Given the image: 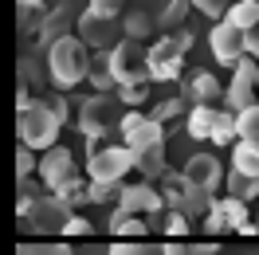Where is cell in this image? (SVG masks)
<instances>
[{
	"label": "cell",
	"mask_w": 259,
	"mask_h": 255,
	"mask_svg": "<svg viewBox=\"0 0 259 255\" xmlns=\"http://www.w3.org/2000/svg\"><path fill=\"white\" fill-rule=\"evenodd\" d=\"M16 130H20V145H28L35 153V149H51L55 145L63 122L44 106V98H20L16 102Z\"/></svg>",
	"instance_id": "1"
},
{
	"label": "cell",
	"mask_w": 259,
	"mask_h": 255,
	"mask_svg": "<svg viewBox=\"0 0 259 255\" xmlns=\"http://www.w3.org/2000/svg\"><path fill=\"white\" fill-rule=\"evenodd\" d=\"M193 48V32L189 28H177V32L161 35L153 48H146V71L149 82H177L181 67H185V55Z\"/></svg>",
	"instance_id": "2"
},
{
	"label": "cell",
	"mask_w": 259,
	"mask_h": 255,
	"mask_svg": "<svg viewBox=\"0 0 259 255\" xmlns=\"http://www.w3.org/2000/svg\"><path fill=\"white\" fill-rule=\"evenodd\" d=\"M87 67H91V51L82 48L75 35H63L48 48V79L59 91H71L75 82L87 79Z\"/></svg>",
	"instance_id": "3"
},
{
	"label": "cell",
	"mask_w": 259,
	"mask_h": 255,
	"mask_svg": "<svg viewBox=\"0 0 259 255\" xmlns=\"http://www.w3.org/2000/svg\"><path fill=\"white\" fill-rule=\"evenodd\" d=\"M212 200H216V196L193 189L181 173L165 169V177H161V204L169 208V212H177V216H185L189 224H196V220H204V216H208Z\"/></svg>",
	"instance_id": "4"
},
{
	"label": "cell",
	"mask_w": 259,
	"mask_h": 255,
	"mask_svg": "<svg viewBox=\"0 0 259 255\" xmlns=\"http://www.w3.org/2000/svg\"><path fill=\"white\" fill-rule=\"evenodd\" d=\"M20 208V228L24 232H59L63 236L67 220L75 216L71 208L63 204V200H55L51 192H39V196H32V200H24Z\"/></svg>",
	"instance_id": "5"
},
{
	"label": "cell",
	"mask_w": 259,
	"mask_h": 255,
	"mask_svg": "<svg viewBox=\"0 0 259 255\" xmlns=\"http://www.w3.org/2000/svg\"><path fill=\"white\" fill-rule=\"evenodd\" d=\"M110 75L118 87H149V71H146V44L138 39H122L110 51Z\"/></svg>",
	"instance_id": "6"
},
{
	"label": "cell",
	"mask_w": 259,
	"mask_h": 255,
	"mask_svg": "<svg viewBox=\"0 0 259 255\" xmlns=\"http://www.w3.org/2000/svg\"><path fill=\"white\" fill-rule=\"evenodd\" d=\"M75 39H79L82 48L91 51H114L126 32H122V20H110V16H95V12H79L75 20Z\"/></svg>",
	"instance_id": "7"
},
{
	"label": "cell",
	"mask_w": 259,
	"mask_h": 255,
	"mask_svg": "<svg viewBox=\"0 0 259 255\" xmlns=\"http://www.w3.org/2000/svg\"><path fill=\"white\" fill-rule=\"evenodd\" d=\"M189 134H193V138H204V142H212V145H232L236 142V114H228L224 106H220V110L193 106V110H189Z\"/></svg>",
	"instance_id": "8"
},
{
	"label": "cell",
	"mask_w": 259,
	"mask_h": 255,
	"mask_svg": "<svg viewBox=\"0 0 259 255\" xmlns=\"http://www.w3.org/2000/svg\"><path fill=\"white\" fill-rule=\"evenodd\" d=\"M134 169V153H130L126 145H102L95 153H87V173L91 181H114V185H122V177Z\"/></svg>",
	"instance_id": "9"
},
{
	"label": "cell",
	"mask_w": 259,
	"mask_h": 255,
	"mask_svg": "<svg viewBox=\"0 0 259 255\" xmlns=\"http://www.w3.org/2000/svg\"><path fill=\"white\" fill-rule=\"evenodd\" d=\"M35 169H39V185H44L48 192L67 189V185L79 177L75 157H71V149H67V145H51V149H44V157L35 161Z\"/></svg>",
	"instance_id": "10"
},
{
	"label": "cell",
	"mask_w": 259,
	"mask_h": 255,
	"mask_svg": "<svg viewBox=\"0 0 259 255\" xmlns=\"http://www.w3.org/2000/svg\"><path fill=\"white\" fill-rule=\"evenodd\" d=\"M118 134L126 138V149L130 153H138V149H146V145H157L169 138V130L161 126V122H153L149 114L142 110H126L122 118H118Z\"/></svg>",
	"instance_id": "11"
},
{
	"label": "cell",
	"mask_w": 259,
	"mask_h": 255,
	"mask_svg": "<svg viewBox=\"0 0 259 255\" xmlns=\"http://www.w3.org/2000/svg\"><path fill=\"white\" fill-rule=\"evenodd\" d=\"M255 87H259V63L255 59H236V75H232V82H228L224 91V110L228 114H240L247 110V106H255Z\"/></svg>",
	"instance_id": "12"
},
{
	"label": "cell",
	"mask_w": 259,
	"mask_h": 255,
	"mask_svg": "<svg viewBox=\"0 0 259 255\" xmlns=\"http://www.w3.org/2000/svg\"><path fill=\"white\" fill-rule=\"evenodd\" d=\"M114 102H118V98H110V95L82 98V106H79V130L87 134V142H98L110 126H118V110H114Z\"/></svg>",
	"instance_id": "13"
},
{
	"label": "cell",
	"mask_w": 259,
	"mask_h": 255,
	"mask_svg": "<svg viewBox=\"0 0 259 255\" xmlns=\"http://www.w3.org/2000/svg\"><path fill=\"white\" fill-rule=\"evenodd\" d=\"M247 220H251L247 204H243V200H232V196H224V200H212L208 216H204V228H208L212 236H220V232H240Z\"/></svg>",
	"instance_id": "14"
},
{
	"label": "cell",
	"mask_w": 259,
	"mask_h": 255,
	"mask_svg": "<svg viewBox=\"0 0 259 255\" xmlns=\"http://www.w3.org/2000/svg\"><path fill=\"white\" fill-rule=\"evenodd\" d=\"M185 181L193 185V189H200V192H216L220 189V181H224V169H220V157H212V153H193V157L185 161Z\"/></svg>",
	"instance_id": "15"
},
{
	"label": "cell",
	"mask_w": 259,
	"mask_h": 255,
	"mask_svg": "<svg viewBox=\"0 0 259 255\" xmlns=\"http://www.w3.org/2000/svg\"><path fill=\"white\" fill-rule=\"evenodd\" d=\"M161 204V192L146 185V181H138V185H122V196H118V216H149V212H157Z\"/></svg>",
	"instance_id": "16"
},
{
	"label": "cell",
	"mask_w": 259,
	"mask_h": 255,
	"mask_svg": "<svg viewBox=\"0 0 259 255\" xmlns=\"http://www.w3.org/2000/svg\"><path fill=\"white\" fill-rule=\"evenodd\" d=\"M181 98L193 102V106H208V110H220L224 106V87L216 75H196V79H185L181 82Z\"/></svg>",
	"instance_id": "17"
},
{
	"label": "cell",
	"mask_w": 259,
	"mask_h": 255,
	"mask_svg": "<svg viewBox=\"0 0 259 255\" xmlns=\"http://www.w3.org/2000/svg\"><path fill=\"white\" fill-rule=\"evenodd\" d=\"M106 255H193V251L181 239H161V243H153V239H118V243L106 247Z\"/></svg>",
	"instance_id": "18"
},
{
	"label": "cell",
	"mask_w": 259,
	"mask_h": 255,
	"mask_svg": "<svg viewBox=\"0 0 259 255\" xmlns=\"http://www.w3.org/2000/svg\"><path fill=\"white\" fill-rule=\"evenodd\" d=\"M212 55L220 59V63H228V67H236V59H243V32L240 28H232V24H216L212 28Z\"/></svg>",
	"instance_id": "19"
},
{
	"label": "cell",
	"mask_w": 259,
	"mask_h": 255,
	"mask_svg": "<svg viewBox=\"0 0 259 255\" xmlns=\"http://www.w3.org/2000/svg\"><path fill=\"white\" fill-rule=\"evenodd\" d=\"M134 169L142 173V181L146 185H153V181H161L165 177V142H157V145H146V149H138L134 153Z\"/></svg>",
	"instance_id": "20"
},
{
	"label": "cell",
	"mask_w": 259,
	"mask_h": 255,
	"mask_svg": "<svg viewBox=\"0 0 259 255\" xmlns=\"http://www.w3.org/2000/svg\"><path fill=\"white\" fill-rule=\"evenodd\" d=\"M44 82H48V75L39 67V55L24 51L20 55V98H39L44 95Z\"/></svg>",
	"instance_id": "21"
},
{
	"label": "cell",
	"mask_w": 259,
	"mask_h": 255,
	"mask_svg": "<svg viewBox=\"0 0 259 255\" xmlns=\"http://www.w3.org/2000/svg\"><path fill=\"white\" fill-rule=\"evenodd\" d=\"M44 16H48V4H44V0H16V28H20V35H24V44L39 32Z\"/></svg>",
	"instance_id": "22"
},
{
	"label": "cell",
	"mask_w": 259,
	"mask_h": 255,
	"mask_svg": "<svg viewBox=\"0 0 259 255\" xmlns=\"http://www.w3.org/2000/svg\"><path fill=\"white\" fill-rule=\"evenodd\" d=\"M146 228L149 232H161V236H173V239H185L193 224L185 220V216H177V212H169V208H157V212L146 216Z\"/></svg>",
	"instance_id": "23"
},
{
	"label": "cell",
	"mask_w": 259,
	"mask_h": 255,
	"mask_svg": "<svg viewBox=\"0 0 259 255\" xmlns=\"http://www.w3.org/2000/svg\"><path fill=\"white\" fill-rule=\"evenodd\" d=\"M87 79L95 82V95H110V91H118V82H114V75H110V51H95V55H91Z\"/></svg>",
	"instance_id": "24"
},
{
	"label": "cell",
	"mask_w": 259,
	"mask_h": 255,
	"mask_svg": "<svg viewBox=\"0 0 259 255\" xmlns=\"http://www.w3.org/2000/svg\"><path fill=\"white\" fill-rule=\"evenodd\" d=\"M224 24L240 28V32L255 28V24H259V0H232L228 12H224Z\"/></svg>",
	"instance_id": "25"
},
{
	"label": "cell",
	"mask_w": 259,
	"mask_h": 255,
	"mask_svg": "<svg viewBox=\"0 0 259 255\" xmlns=\"http://www.w3.org/2000/svg\"><path fill=\"white\" fill-rule=\"evenodd\" d=\"M232 169L259 181V145H251V142H232Z\"/></svg>",
	"instance_id": "26"
},
{
	"label": "cell",
	"mask_w": 259,
	"mask_h": 255,
	"mask_svg": "<svg viewBox=\"0 0 259 255\" xmlns=\"http://www.w3.org/2000/svg\"><path fill=\"white\" fill-rule=\"evenodd\" d=\"M106 228H110L118 239H146V232H149L142 216H118V212L110 216V224H106Z\"/></svg>",
	"instance_id": "27"
},
{
	"label": "cell",
	"mask_w": 259,
	"mask_h": 255,
	"mask_svg": "<svg viewBox=\"0 0 259 255\" xmlns=\"http://www.w3.org/2000/svg\"><path fill=\"white\" fill-rule=\"evenodd\" d=\"M236 142H251V145H259V102L236 114Z\"/></svg>",
	"instance_id": "28"
},
{
	"label": "cell",
	"mask_w": 259,
	"mask_h": 255,
	"mask_svg": "<svg viewBox=\"0 0 259 255\" xmlns=\"http://www.w3.org/2000/svg\"><path fill=\"white\" fill-rule=\"evenodd\" d=\"M228 196L247 204V200H255V196H259V181H255V177H243V173H236V169H232V173H228Z\"/></svg>",
	"instance_id": "29"
},
{
	"label": "cell",
	"mask_w": 259,
	"mask_h": 255,
	"mask_svg": "<svg viewBox=\"0 0 259 255\" xmlns=\"http://www.w3.org/2000/svg\"><path fill=\"white\" fill-rule=\"evenodd\" d=\"M122 196V185H114V181H91L87 185V204H110Z\"/></svg>",
	"instance_id": "30"
},
{
	"label": "cell",
	"mask_w": 259,
	"mask_h": 255,
	"mask_svg": "<svg viewBox=\"0 0 259 255\" xmlns=\"http://www.w3.org/2000/svg\"><path fill=\"white\" fill-rule=\"evenodd\" d=\"M189 110V102H185V98H161V102H157V106H153V110H149V118H153V122H169V118H177V114H185Z\"/></svg>",
	"instance_id": "31"
},
{
	"label": "cell",
	"mask_w": 259,
	"mask_h": 255,
	"mask_svg": "<svg viewBox=\"0 0 259 255\" xmlns=\"http://www.w3.org/2000/svg\"><path fill=\"white\" fill-rule=\"evenodd\" d=\"M185 12H189V0H169L161 12V32H177L181 20H185Z\"/></svg>",
	"instance_id": "32"
},
{
	"label": "cell",
	"mask_w": 259,
	"mask_h": 255,
	"mask_svg": "<svg viewBox=\"0 0 259 255\" xmlns=\"http://www.w3.org/2000/svg\"><path fill=\"white\" fill-rule=\"evenodd\" d=\"M16 255H75V251H71L67 243H28V239H24L16 247Z\"/></svg>",
	"instance_id": "33"
},
{
	"label": "cell",
	"mask_w": 259,
	"mask_h": 255,
	"mask_svg": "<svg viewBox=\"0 0 259 255\" xmlns=\"http://www.w3.org/2000/svg\"><path fill=\"white\" fill-rule=\"evenodd\" d=\"M44 106H48L51 114H55V118H59V122H67V118H71V102H67L63 95H59V91H44Z\"/></svg>",
	"instance_id": "34"
},
{
	"label": "cell",
	"mask_w": 259,
	"mask_h": 255,
	"mask_svg": "<svg viewBox=\"0 0 259 255\" xmlns=\"http://www.w3.org/2000/svg\"><path fill=\"white\" fill-rule=\"evenodd\" d=\"M87 12H95V16H110V20H122L126 12V0H91V8Z\"/></svg>",
	"instance_id": "35"
},
{
	"label": "cell",
	"mask_w": 259,
	"mask_h": 255,
	"mask_svg": "<svg viewBox=\"0 0 259 255\" xmlns=\"http://www.w3.org/2000/svg\"><path fill=\"white\" fill-rule=\"evenodd\" d=\"M149 98V87H118V102H126L130 110H138Z\"/></svg>",
	"instance_id": "36"
},
{
	"label": "cell",
	"mask_w": 259,
	"mask_h": 255,
	"mask_svg": "<svg viewBox=\"0 0 259 255\" xmlns=\"http://www.w3.org/2000/svg\"><path fill=\"white\" fill-rule=\"evenodd\" d=\"M189 4H196L204 16H212V20H224V12H228V4L232 0H189Z\"/></svg>",
	"instance_id": "37"
},
{
	"label": "cell",
	"mask_w": 259,
	"mask_h": 255,
	"mask_svg": "<svg viewBox=\"0 0 259 255\" xmlns=\"http://www.w3.org/2000/svg\"><path fill=\"white\" fill-rule=\"evenodd\" d=\"M35 161H39V157H35L32 149H28V145H20V149H16V173L20 177H32L35 173Z\"/></svg>",
	"instance_id": "38"
},
{
	"label": "cell",
	"mask_w": 259,
	"mask_h": 255,
	"mask_svg": "<svg viewBox=\"0 0 259 255\" xmlns=\"http://www.w3.org/2000/svg\"><path fill=\"white\" fill-rule=\"evenodd\" d=\"M95 228H91V220H82V216H71L67 220V228H63V236H91Z\"/></svg>",
	"instance_id": "39"
},
{
	"label": "cell",
	"mask_w": 259,
	"mask_h": 255,
	"mask_svg": "<svg viewBox=\"0 0 259 255\" xmlns=\"http://www.w3.org/2000/svg\"><path fill=\"white\" fill-rule=\"evenodd\" d=\"M39 192H48V189H44V185H35L32 177H20V204H24V200H32V196H39Z\"/></svg>",
	"instance_id": "40"
}]
</instances>
